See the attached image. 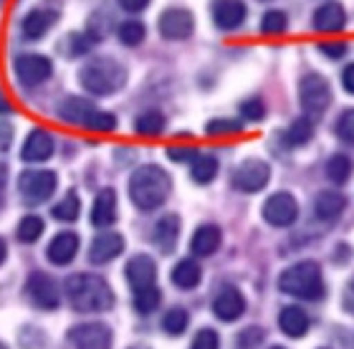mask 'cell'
Listing matches in <instances>:
<instances>
[{"instance_id": "cell-46", "label": "cell", "mask_w": 354, "mask_h": 349, "mask_svg": "<svg viewBox=\"0 0 354 349\" xmlns=\"http://www.w3.org/2000/svg\"><path fill=\"white\" fill-rule=\"evenodd\" d=\"M10 140H13V126L6 124V122H0V149L10 147Z\"/></svg>"}, {"instance_id": "cell-23", "label": "cell", "mask_w": 354, "mask_h": 349, "mask_svg": "<svg viewBox=\"0 0 354 349\" xmlns=\"http://www.w3.org/2000/svg\"><path fill=\"white\" fill-rule=\"evenodd\" d=\"M221 240H223V233L218 225H200L198 231L192 233V240H190V248L195 256H213L218 248H221Z\"/></svg>"}, {"instance_id": "cell-41", "label": "cell", "mask_w": 354, "mask_h": 349, "mask_svg": "<svg viewBox=\"0 0 354 349\" xmlns=\"http://www.w3.org/2000/svg\"><path fill=\"white\" fill-rule=\"evenodd\" d=\"M190 349H221V337L215 334L213 329H200Z\"/></svg>"}, {"instance_id": "cell-35", "label": "cell", "mask_w": 354, "mask_h": 349, "mask_svg": "<svg viewBox=\"0 0 354 349\" xmlns=\"http://www.w3.org/2000/svg\"><path fill=\"white\" fill-rule=\"evenodd\" d=\"M162 301V294L157 286H149L145 291H134V309L140 314H152Z\"/></svg>"}, {"instance_id": "cell-8", "label": "cell", "mask_w": 354, "mask_h": 349, "mask_svg": "<svg viewBox=\"0 0 354 349\" xmlns=\"http://www.w3.org/2000/svg\"><path fill=\"white\" fill-rule=\"evenodd\" d=\"M53 74L51 61L41 56V53H23L15 61V76L23 86H41L44 82H48Z\"/></svg>"}, {"instance_id": "cell-13", "label": "cell", "mask_w": 354, "mask_h": 349, "mask_svg": "<svg viewBox=\"0 0 354 349\" xmlns=\"http://www.w3.org/2000/svg\"><path fill=\"white\" fill-rule=\"evenodd\" d=\"M213 23L221 30H236L243 26L248 8L243 0H215L213 3Z\"/></svg>"}, {"instance_id": "cell-24", "label": "cell", "mask_w": 354, "mask_h": 349, "mask_svg": "<svg viewBox=\"0 0 354 349\" xmlns=\"http://www.w3.org/2000/svg\"><path fill=\"white\" fill-rule=\"evenodd\" d=\"M279 324H281V332H283V334L299 339V337H304L306 332H309L311 319L301 306H286V309L279 314Z\"/></svg>"}, {"instance_id": "cell-43", "label": "cell", "mask_w": 354, "mask_h": 349, "mask_svg": "<svg viewBox=\"0 0 354 349\" xmlns=\"http://www.w3.org/2000/svg\"><path fill=\"white\" fill-rule=\"evenodd\" d=\"M167 157H170L172 162H195L200 155L195 147H170L167 149Z\"/></svg>"}, {"instance_id": "cell-44", "label": "cell", "mask_w": 354, "mask_h": 349, "mask_svg": "<svg viewBox=\"0 0 354 349\" xmlns=\"http://www.w3.org/2000/svg\"><path fill=\"white\" fill-rule=\"evenodd\" d=\"M319 48H322L329 59H342V56L347 53V44H342V41H334V44H322Z\"/></svg>"}, {"instance_id": "cell-45", "label": "cell", "mask_w": 354, "mask_h": 349, "mask_svg": "<svg viewBox=\"0 0 354 349\" xmlns=\"http://www.w3.org/2000/svg\"><path fill=\"white\" fill-rule=\"evenodd\" d=\"M119 6L124 8L127 13H140L149 6V0H119Z\"/></svg>"}, {"instance_id": "cell-52", "label": "cell", "mask_w": 354, "mask_h": 349, "mask_svg": "<svg viewBox=\"0 0 354 349\" xmlns=\"http://www.w3.org/2000/svg\"><path fill=\"white\" fill-rule=\"evenodd\" d=\"M271 349H286V347H271Z\"/></svg>"}, {"instance_id": "cell-34", "label": "cell", "mask_w": 354, "mask_h": 349, "mask_svg": "<svg viewBox=\"0 0 354 349\" xmlns=\"http://www.w3.org/2000/svg\"><path fill=\"white\" fill-rule=\"evenodd\" d=\"M44 220H41V218L38 216H26L21 220V223H18V240H23V243H36L38 238L44 236Z\"/></svg>"}, {"instance_id": "cell-26", "label": "cell", "mask_w": 354, "mask_h": 349, "mask_svg": "<svg viewBox=\"0 0 354 349\" xmlns=\"http://www.w3.org/2000/svg\"><path fill=\"white\" fill-rule=\"evenodd\" d=\"M172 283H175L177 289H195L200 283V279H203V271H200V266L195 263V261L190 258H185L180 261L175 268H172V274H170Z\"/></svg>"}, {"instance_id": "cell-27", "label": "cell", "mask_w": 354, "mask_h": 349, "mask_svg": "<svg viewBox=\"0 0 354 349\" xmlns=\"http://www.w3.org/2000/svg\"><path fill=\"white\" fill-rule=\"evenodd\" d=\"M180 236V218L177 216H165L155 228V243L160 245L162 253H172Z\"/></svg>"}, {"instance_id": "cell-17", "label": "cell", "mask_w": 354, "mask_h": 349, "mask_svg": "<svg viewBox=\"0 0 354 349\" xmlns=\"http://www.w3.org/2000/svg\"><path fill=\"white\" fill-rule=\"evenodd\" d=\"M245 312V299L238 289H223L213 301V314L223 321H236Z\"/></svg>"}, {"instance_id": "cell-50", "label": "cell", "mask_w": 354, "mask_h": 349, "mask_svg": "<svg viewBox=\"0 0 354 349\" xmlns=\"http://www.w3.org/2000/svg\"><path fill=\"white\" fill-rule=\"evenodd\" d=\"M129 349H147V347H142V344H137V347H129Z\"/></svg>"}, {"instance_id": "cell-9", "label": "cell", "mask_w": 354, "mask_h": 349, "mask_svg": "<svg viewBox=\"0 0 354 349\" xmlns=\"http://www.w3.org/2000/svg\"><path fill=\"white\" fill-rule=\"evenodd\" d=\"M271 180V167L263 160H245L233 170V185L241 193H259Z\"/></svg>"}, {"instance_id": "cell-14", "label": "cell", "mask_w": 354, "mask_h": 349, "mask_svg": "<svg viewBox=\"0 0 354 349\" xmlns=\"http://www.w3.org/2000/svg\"><path fill=\"white\" fill-rule=\"evenodd\" d=\"M127 281L134 291H145L149 286H155L157 281V266L155 261L149 258L147 253H140L134 256L129 263H127Z\"/></svg>"}, {"instance_id": "cell-48", "label": "cell", "mask_w": 354, "mask_h": 349, "mask_svg": "<svg viewBox=\"0 0 354 349\" xmlns=\"http://www.w3.org/2000/svg\"><path fill=\"white\" fill-rule=\"evenodd\" d=\"M10 112V104H8V99H6V94L0 91V114H8Z\"/></svg>"}, {"instance_id": "cell-16", "label": "cell", "mask_w": 354, "mask_h": 349, "mask_svg": "<svg viewBox=\"0 0 354 349\" xmlns=\"http://www.w3.org/2000/svg\"><path fill=\"white\" fill-rule=\"evenodd\" d=\"M53 155V137L46 129H33L21 149L23 162H46Z\"/></svg>"}, {"instance_id": "cell-37", "label": "cell", "mask_w": 354, "mask_h": 349, "mask_svg": "<svg viewBox=\"0 0 354 349\" xmlns=\"http://www.w3.org/2000/svg\"><path fill=\"white\" fill-rule=\"evenodd\" d=\"M286 28H288V18L283 10H268L263 15V21H261V30L268 33V36H279Z\"/></svg>"}, {"instance_id": "cell-39", "label": "cell", "mask_w": 354, "mask_h": 349, "mask_svg": "<svg viewBox=\"0 0 354 349\" xmlns=\"http://www.w3.org/2000/svg\"><path fill=\"white\" fill-rule=\"evenodd\" d=\"M243 129L241 122L236 119H213L210 124H207V134H213V137H223V134H238Z\"/></svg>"}, {"instance_id": "cell-10", "label": "cell", "mask_w": 354, "mask_h": 349, "mask_svg": "<svg viewBox=\"0 0 354 349\" xmlns=\"http://www.w3.org/2000/svg\"><path fill=\"white\" fill-rule=\"evenodd\" d=\"M263 218L276 228H288L299 218V202L291 193H273L263 205Z\"/></svg>"}, {"instance_id": "cell-5", "label": "cell", "mask_w": 354, "mask_h": 349, "mask_svg": "<svg viewBox=\"0 0 354 349\" xmlns=\"http://www.w3.org/2000/svg\"><path fill=\"white\" fill-rule=\"evenodd\" d=\"M56 185H59V178L51 170H28L18 178V190L30 205L48 200L56 193Z\"/></svg>"}, {"instance_id": "cell-22", "label": "cell", "mask_w": 354, "mask_h": 349, "mask_svg": "<svg viewBox=\"0 0 354 349\" xmlns=\"http://www.w3.org/2000/svg\"><path fill=\"white\" fill-rule=\"evenodd\" d=\"M344 208H347V198L337 190H324L314 200V216L319 220H337L344 213Z\"/></svg>"}, {"instance_id": "cell-36", "label": "cell", "mask_w": 354, "mask_h": 349, "mask_svg": "<svg viewBox=\"0 0 354 349\" xmlns=\"http://www.w3.org/2000/svg\"><path fill=\"white\" fill-rule=\"evenodd\" d=\"M147 36V28L142 21H124L119 26V41L124 46H140Z\"/></svg>"}, {"instance_id": "cell-2", "label": "cell", "mask_w": 354, "mask_h": 349, "mask_svg": "<svg viewBox=\"0 0 354 349\" xmlns=\"http://www.w3.org/2000/svg\"><path fill=\"white\" fill-rule=\"evenodd\" d=\"M170 190V175L157 164H145L140 170H134L132 178H129V198H132L134 208H140L142 213L160 208L167 200Z\"/></svg>"}, {"instance_id": "cell-33", "label": "cell", "mask_w": 354, "mask_h": 349, "mask_svg": "<svg viewBox=\"0 0 354 349\" xmlns=\"http://www.w3.org/2000/svg\"><path fill=\"white\" fill-rule=\"evenodd\" d=\"M162 327H165V332L172 337L185 334V329L190 327V314L185 312V309H180V306H175V309H170V312L165 314Z\"/></svg>"}, {"instance_id": "cell-47", "label": "cell", "mask_w": 354, "mask_h": 349, "mask_svg": "<svg viewBox=\"0 0 354 349\" xmlns=\"http://www.w3.org/2000/svg\"><path fill=\"white\" fill-rule=\"evenodd\" d=\"M342 86H344L349 94H354V64L344 66V71H342Z\"/></svg>"}, {"instance_id": "cell-51", "label": "cell", "mask_w": 354, "mask_h": 349, "mask_svg": "<svg viewBox=\"0 0 354 349\" xmlns=\"http://www.w3.org/2000/svg\"><path fill=\"white\" fill-rule=\"evenodd\" d=\"M0 349H8V347H6V344H3V342H0Z\"/></svg>"}, {"instance_id": "cell-12", "label": "cell", "mask_w": 354, "mask_h": 349, "mask_svg": "<svg viewBox=\"0 0 354 349\" xmlns=\"http://www.w3.org/2000/svg\"><path fill=\"white\" fill-rule=\"evenodd\" d=\"M192 28H195V21L187 8H167L160 15V33L167 41H185L192 36Z\"/></svg>"}, {"instance_id": "cell-3", "label": "cell", "mask_w": 354, "mask_h": 349, "mask_svg": "<svg viewBox=\"0 0 354 349\" xmlns=\"http://www.w3.org/2000/svg\"><path fill=\"white\" fill-rule=\"evenodd\" d=\"M279 286L288 296L306 299V301H317L324 296V276H322L319 263L314 261H301V263L286 268L279 279Z\"/></svg>"}, {"instance_id": "cell-20", "label": "cell", "mask_w": 354, "mask_h": 349, "mask_svg": "<svg viewBox=\"0 0 354 349\" xmlns=\"http://www.w3.org/2000/svg\"><path fill=\"white\" fill-rule=\"evenodd\" d=\"M76 253H79V236L76 233H59V236L53 238L51 243H48V261L56 263V266H66L71 261L76 258Z\"/></svg>"}, {"instance_id": "cell-31", "label": "cell", "mask_w": 354, "mask_h": 349, "mask_svg": "<svg viewBox=\"0 0 354 349\" xmlns=\"http://www.w3.org/2000/svg\"><path fill=\"white\" fill-rule=\"evenodd\" d=\"M352 175V160L347 155H334L326 162V178L332 180L334 185H344Z\"/></svg>"}, {"instance_id": "cell-38", "label": "cell", "mask_w": 354, "mask_h": 349, "mask_svg": "<svg viewBox=\"0 0 354 349\" xmlns=\"http://www.w3.org/2000/svg\"><path fill=\"white\" fill-rule=\"evenodd\" d=\"M263 329L248 327L236 337V349H259V344L263 342Z\"/></svg>"}, {"instance_id": "cell-11", "label": "cell", "mask_w": 354, "mask_h": 349, "mask_svg": "<svg viewBox=\"0 0 354 349\" xmlns=\"http://www.w3.org/2000/svg\"><path fill=\"white\" fill-rule=\"evenodd\" d=\"M26 291H28V299L38 309H44V312L59 309V286H56V281H53L48 274H44V271H36V274L28 276Z\"/></svg>"}, {"instance_id": "cell-30", "label": "cell", "mask_w": 354, "mask_h": 349, "mask_svg": "<svg viewBox=\"0 0 354 349\" xmlns=\"http://www.w3.org/2000/svg\"><path fill=\"white\" fill-rule=\"evenodd\" d=\"M53 218L56 220H64V223H71V220H76L79 218V213H82V202H79V195L71 190V193H66V198L61 202H56L53 205Z\"/></svg>"}, {"instance_id": "cell-1", "label": "cell", "mask_w": 354, "mask_h": 349, "mask_svg": "<svg viewBox=\"0 0 354 349\" xmlns=\"http://www.w3.org/2000/svg\"><path fill=\"white\" fill-rule=\"evenodd\" d=\"M66 299L76 312L91 314V312H109L114 306V294H111L109 283L102 276L94 274H74L68 276L66 283Z\"/></svg>"}, {"instance_id": "cell-21", "label": "cell", "mask_w": 354, "mask_h": 349, "mask_svg": "<svg viewBox=\"0 0 354 349\" xmlns=\"http://www.w3.org/2000/svg\"><path fill=\"white\" fill-rule=\"evenodd\" d=\"M94 112H96V106L91 104V102H86V99H79V97L66 99V102L59 106V117L64 119V122H68V124H79V126H84V129L88 126Z\"/></svg>"}, {"instance_id": "cell-7", "label": "cell", "mask_w": 354, "mask_h": 349, "mask_svg": "<svg viewBox=\"0 0 354 349\" xmlns=\"http://www.w3.org/2000/svg\"><path fill=\"white\" fill-rule=\"evenodd\" d=\"M66 342L71 349H111V329L102 321L76 324L68 329Z\"/></svg>"}, {"instance_id": "cell-53", "label": "cell", "mask_w": 354, "mask_h": 349, "mask_svg": "<svg viewBox=\"0 0 354 349\" xmlns=\"http://www.w3.org/2000/svg\"><path fill=\"white\" fill-rule=\"evenodd\" d=\"M352 289H354V281H352Z\"/></svg>"}, {"instance_id": "cell-40", "label": "cell", "mask_w": 354, "mask_h": 349, "mask_svg": "<svg viewBox=\"0 0 354 349\" xmlns=\"http://www.w3.org/2000/svg\"><path fill=\"white\" fill-rule=\"evenodd\" d=\"M337 134H339L342 142H347V144H354V109H347V112H342L339 122H337Z\"/></svg>"}, {"instance_id": "cell-15", "label": "cell", "mask_w": 354, "mask_h": 349, "mask_svg": "<svg viewBox=\"0 0 354 349\" xmlns=\"http://www.w3.org/2000/svg\"><path fill=\"white\" fill-rule=\"evenodd\" d=\"M122 251H124V238L119 236V233H102V236H96L94 243H91L88 261L96 263V266H102V263H109V261H114L117 256H122Z\"/></svg>"}, {"instance_id": "cell-19", "label": "cell", "mask_w": 354, "mask_h": 349, "mask_svg": "<svg viewBox=\"0 0 354 349\" xmlns=\"http://www.w3.org/2000/svg\"><path fill=\"white\" fill-rule=\"evenodd\" d=\"M114 220H117V193L106 187V190H102L94 198V205H91V225L94 228H109Z\"/></svg>"}, {"instance_id": "cell-42", "label": "cell", "mask_w": 354, "mask_h": 349, "mask_svg": "<svg viewBox=\"0 0 354 349\" xmlns=\"http://www.w3.org/2000/svg\"><path fill=\"white\" fill-rule=\"evenodd\" d=\"M241 114H243L245 122H261L266 117V106L261 99H248L241 104Z\"/></svg>"}, {"instance_id": "cell-6", "label": "cell", "mask_w": 354, "mask_h": 349, "mask_svg": "<svg viewBox=\"0 0 354 349\" xmlns=\"http://www.w3.org/2000/svg\"><path fill=\"white\" fill-rule=\"evenodd\" d=\"M299 99H301L304 112H309V114L326 112V106L332 104V89H329V82L319 74L304 76L301 84H299Z\"/></svg>"}, {"instance_id": "cell-32", "label": "cell", "mask_w": 354, "mask_h": 349, "mask_svg": "<svg viewBox=\"0 0 354 349\" xmlns=\"http://www.w3.org/2000/svg\"><path fill=\"white\" fill-rule=\"evenodd\" d=\"M311 137H314V124H311V119H306V117L296 119L286 132V142L291 144V147H301V144H306Z\"/></svg>"}, {"instance_id": "cell-28", "label": "cell", "mask_w": 354, "mask_h": 349, "mask_svg": "<svg viewBox=\"0 0 354 349\" xmlns=\"http://www.w3.org/2000/svg\"><path fill=\"white\" fill-rule=\"evenodd\" d=\"M134 132L142 134V137H157V134L165 132V117L157 109H149V112L134 119Z\"/></svg>"}, {"instance_id": "cell-4", "label": "cell", "mask_w": 354, "mask_h": 349, "mask_svg": "<svg viewBox=\"0 0 354 349\" xmlns=\"http://www.w3.org/2000/svg\"><path fill=\"white\" fill-rule=\"evenodd\" d=\"M82 86L96 97H109L127 84V68L114 59H94L82 68Z\"/></svg>"}, {"instance_id": "cell-29", "label": "cell", "mask_w": 354, "mask_h": 349, "mask_svg": "<svg viewBox=\"0 0 354 349\" xmlns=\"http://www.w3.org/2000/svg\"><path fill=\"white\" fill-rule=\"evenodd\" d=\"M192 180L198 182V185H207V182H213V178L218 175V160L210 155H203L198 157L195 162H192V170H190Z\"/></svg>"}, {"instance_id": "cell-18", "label": "cell", "mask_w": 354, "mask_h": 349, "mask_svg": "<svg viewBox=\"0 0 354 349\" xmlns=\"http://www.w3.org/2000/svg\"><path fill=\"white\" fill-rule=\"evenodd\" d=\"M347 26V13L339 3H324L314 10V28L319 33H339Z\"/></svg>"}, {"instance_id": "cell-25", "label": "cell", "mask_w": 354, "mask_h": 349, "mask_svg": "<svg viewBox=\"0 0 354 349\" xmlns=\"http://www.w3.org/2000/svg\"><path fill=\"white\" fill-rule=\"evenodd\" d=\"M53 21H56V15H53L51 10H44V8L30 10V13L23 18V36L28 38V41H38V38H44L46 33H48Z\"/></svg>"}, {"instance_id": "cell-49", "label": "cell", "mask_w": 354, "mask_h": 349, "mask_svg": "<svg viewBox=\"0 0 354 349\" xmlns=\"http://www.w3.org/2000/svg\"><path fill=\"white\" fill-rule=\"evenodd\" d=\"M6 256H8L6 240H3V238H0V266H3V261H6Z\"/></svg>"}]
</instances>
